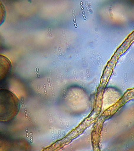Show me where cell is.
I'll return each instance as SVG.
<instances>
[{"label": "cell", "mask_w": 134, "mask_h": 151, "mask_svg": "<svg viewBox=\"0 0 134 151\" xmlns=\"http://www.w3.org/2000/svg\"><path fill=\"white\" fill-rule=\"evenodd\" d=\"M19 98L12 91L0 88V122H12L17 116L20 109Z\"/></svg>", "instance_id": "1"}, {"label": "cell", "mask_w": 134, "mask_h": 151, "mask_svg": "<svg viewBox=\"0 0 134 151\" xmlns=\"http://www.w3.org/2000/svg\"><path fill=\"white\" fill-rule=\"evenodd\" d=\"M2 45H3V41H2V38L0 36V50L2 48Z\"/></svg>", "instance_id": "5"}, {"label": "cell", "mask_w": 134, "mask_h": 151, "mask_svg": "<svg viewBox=\"0 0 134 151\" xmlns=\"http://www.w3.org/2000/svg\"><path fill=\"white\" fill-rule=\"evenodd\" d=\"M6 18V10L5 7L2 3L1 1H0V26L3 24Z\"/></svg>", "instance_id": "4"}, {"label": "cell", "mask_w": 134, "mask_h": 151, "mask_svg": "<svg viewBox=\"0 0 134 151\" xmlns=\"http://www.w3.org/2000/svg\"><path fill=\"white\" fill-rule=\"evenodd\" d=\"M13 142L10 137L0 132V151H12Z\"/></svg>", "instance_id": "3"}, {"label": "cell", "mask_w": 134, "mask_h": 151, "mask_svg": "<svg viewBox=\"0 0 134 151\" xmlns=\"http://www.w3.org/2000/svg\"><path fill=\"white\" fill-rule=\"evenodd\" d=\"M12 69V63L9 58L0 54V83L3 82L8 78Z\"/></svg>", "instance_id": "2"}]
</instances>
